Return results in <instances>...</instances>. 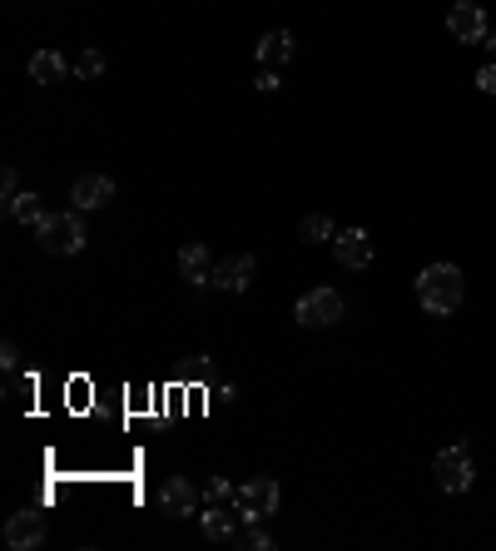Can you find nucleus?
I'll return each instance as SVG.
<instances>
[{"label":"nucleus","instance_id":"obj_9","mask_svg":"<svg viewBox=\"0 0 496 551\" xmlns=\"http://www.w3.org/2000/svg\"><path fill=\"white\" fill-rule=\"evenodd\" d=\"M333 259H338L343 269H368L372 264V234L368 229H338V239H333Z\"/></svg>","mask_w":496,"mask_h":551},{"label":"nucleus","instance_id":"obj_20","mask_svg":"<svg viewBox=\"0 0 496 551\" xmlns=\"http://www.w3.org/2000/svg\"><path fill=\"white\" fill-rule=\"evenodd\" d=\"M239 542H244V547H253V551H273V537H268V527H263V522H244Z\"/></svg>","mask_w":496,"mask_h":551},{"label":"nucleus","instance_id":"obj_3","mask_svg":"<svg viewBox=\"0 0 496 551\" xmlns=\"http://www.w3.org/2000/svg\"><path fill=\"white\" fill-rule=\"evenodd\" d=\"M432 477H437V487H442V492H452V497L472 492V482H477L472 452H467L462 442H457V447H442V452L432 457Z\"/></svg>","mask_w":496,"mask_h":551},{"label":"nucleus","instance_id":"obj_11","mask_svg":"<svg viewBox=\"0 0 496 551\" xmlns=\"http://www.w3.org/2000/svg\"><path fill=\"white\" fill-rule=\"evenodd\" d=\"M258 274V264H253V254H229L224 264H214V288H224V293H244L248 283Z\"/></svg>","mask_w":496,"mask_h":551},{"label":"nucleus","instance_id":"obj_1","mask_svg":"<svg viewBox=\"0 0 496 551\" xmlns=\"http://www.w3.org/2000/svg\"><path fill=\"white\" fill-rule=\"evenodd\" d=\"M417 303L432 313V318H447L467 303V278L457 264H427L417 274Z\"/></svg>","mask_w":496,"mask_h":551},{"label":"nucleus","instance_id":"obj_18","mask_svg":"<svg viewBox=\"0 0 496 551\" xmlns=\"http://www.w3.org/2000/svg\"><path fill=\"white\" fill-rule=\"evenodd\" d=\"M239 487H229V477H209L204 482V507H234Z\"/></svg>","mask_w":496,"mask_h":551},{"label":"nucleus","instance_id":"obj_13","mask_svg":"<svg viewBox=\"0 0 496 551\" xmlns=\"http://www.w3.org/2000/svg\"><path fill=\"white\" fill-rule=\"evenodd\" d=\"M30 80H35V85L70 80V60H65L60 50H35V55H30Z\"/></svg>","mask_w":496,"mask_h":551},{"label":"nucleus","instance_id":"obj_19","mask_svg":"<svg viewBox=\"0 0 496 551\" xmlns=\"http://www.w3.org/2000/svg\"><path fill=\"white\" fill-rule=\"evenodd\" d=\"M105 65H110V60H105V50H85V55L75 60V80H100V75H105Z\"/></svg>","mask_w":496,"mask_h":551},{"label":"nucleus","instance_id":"obj_10","mask_svg":"<svg viewBox=\"0 0 496 551\" xmlns=\"http://www.w3.org/2000/svg\"><path fill=\"white\" fill-rule=\"evenodd\" d=\"M5 542L15 551H35L45 542V517H40V512H15V517L5 522Z\"/></svg>","mask_w":496,"mask_h":551},{"label":"nucleus","instance_id":"obj_15","mask_svg":"<svg viewBox=\"0 0 496 551\" xmlns=\"http://www.w3.org/2000/svg\"><path fill=\"white\" fill-rule=\"evenodd\" d=\"M199 522H204V537L209 542H239V512L229 517V507H204Z\"/></svg>","mask_w":496,"mask_h":551},{"label":"nucleus","instance_id":"obj_14","mask_svg":"<svg viewBox=\"0 0 496 551\" xmlns=\"http://www.w3.org/2000/svg\"><path fill=\"white\" fill-rule=\"evenodd\" d=\"M293 60V35L288 30H268L263 40H258V65L263 70H278V65H288Z\"/></svg>","mask_w":496,"mask_h":551},{"label":"nucleus","instance_id":"obj_24","mask_svg":"<svg viewBox=\"0 0 496 551\" xmlns=\"http://www.w3.org/2000/svg\"><path fill=\"white\" fill-rule=\"evenodd\" d=\"M253 85L268 95V90H278V75H273V70H258V80H253Z\"/></svg>","mask_w":496,"mask_h":551},{"label":"nucleus","instance_id":"obj_23","mask_svg":"<svg viewBox=\"0 0 496 551\" xmlns=\"http://www.w3.org/2000/svg\"><path fill=\"white\" fill-rule=\"evenodd\" d=\"M0 363L15 373V368H20V348H15V343H5V348H0Z\"/></svg>","mask_w":496,"mask_h":551},{"label":"nucleus","instance_id":"obj_6","mask_svg":"<svg viewBox=\"0 0 496 551\" xmlns=\"http://www.w3.org/2000/svg\"><path fill=\"white\" fill-rule=\"evenodd\" d=\"M159 512L164 517H199L204 512V492L189 482V477H169L159 487Z\"/></svg>","mask_w":496,"mask_h":551},{"label":"nucleus","instance_id":"obj_4","mask_svg":"<svg viewBox=\"0 0 496 551\" xmlns=\"http://www.w3.org/2000/svg\"><path fill=\"white\" fill-rule=\"evenodd\" d=\"M278 482L273 477H248L244 487H239V497H234V512H239V522H268L273 512H278Z\"/></svg>","mask_w":496,"mask_h":551},{"label":"nucleus","instance_id":"obj_12","mask_svg":"<svg viewBox=\"0 0 496 551\" xmlns=\"http://www.w3.org/2000/svg\"><path fill=\"white\" fill-rule=\"evenodd\" d=\"M179 274L189 278L194 288L214 283V254H209L204 244H184V249H179Z\"/></svg>","mask_w":496,"mask_h":551},{"label":"nucleus","instance_id":"obj_5","mask_svg":"<svg viewBox=\"0 0 496 551\" xmlns=\"http://www.w3.org/2000/svg\"><path fill=\"white\" fill-rule=\"evenodd\" d=\"M293 318H298L303 328H333V323L343 318V293H338V288H308V293L298 298Z\"/></svg>","mask_w":496,"mask_h":551},{"label":"nucleus","instance_id":"obj_17","mask_svg":"<svg viewBox=\"0 0 496 551\" xmlns=\"http://www.w3.org/2000/svg\"><path fill=\"white\" fill-rule=\"evenodd\" d=\"M298 234H303L308 244H333V239H338V229H333L328 214H308V219L298 224Z\"/></svg>","mask_w":496,"mask_h":551},{"label":"nucleus","instance_id":"obj_25","mask_svg":"<svg viewBox=\"0 0 496 551\" xmlns=\"http://www.w3.org/2000/svg\"><path fill=\"white\" fill-rule=\"evenodd\" d=\"M482 45H487V50H492V60H496V35H492V30H487V40H482Z\"/></svg>","mask_w":496,"mask_h":551},{"label":"nucleus","instance_id":"obj_16","mask_svg":"<svg viewBox=\"0 0 496 551\" xmlns=\"http://www.w3.org/2000/svg\"><path fill=\"white\" fill-rule=\"evenodd\" d=\"M5 214H10L15 224H25V229H35V224H40V219H45L50 209L40 204V194H30V189H20V194H10V199H5Z\"/></svg>","mask_w":496,"mask_h":551},{"label":"nucleus","instance_id":"obj_7","mask_svg":"<svg viewBox=\"0 0 496 551\" xmlns=\"http://www.w3.org/2000/svg\"><path fill=\"white\" fill-rule=\"evenodd\" d=\"M447 30H452V40H462V45H482V40H487V10H482L477 0H457V5L447 10Z\"/></svg>","mask_w":496,"mask_h":551},{"label":"nucleus","instance_id":"obj_8","mask_svg":"<svg viewBox=\"0 0 496 551\" xmlns=\"http://www.w3.org/2000/svg\"><path fill=\"white\" fill-rule=\"evenodd\" d=\"M110 199H115V179H110V174H80V179H75V189H70V204H75L80 214L105 209Z\"/></svg>","mask_w":496,"mask_h":551},{"label":"nucleus","instance_id":"obj_22","mask_svg":"<svg viewBox=\"0 0 496 551\" xmlns=\"http://www.w3.org/2000/svg\"><path fill=\"white\" fill-rule=\"evenodd\" d=\"M0 194H5V199L20 194V174H15V169H0Z\"/></svg>","mask_w":496,"mask_h":551},{"label":"nucleus","instance_id":"obj_2","mask_svg":"<svg viewBox=\"0 0 496 551\" xmlns=\"http://www.w3.org/2000/svg\"><path fill=\"white\" fill-rule=\"evenodd\" d=\"M35 239H40V249L45 254H80L85 249V219H80V209L70 204V209H55V214H45L40 224H35Z\"/></svg>","mask_w":496,"mask_h":551},{"label":"nucleus","instance_id":"obj_21","mask_svg":"<svg viewBox=\"0 0 496 551\" xmlns=\"http://www.w3.org/2000/svg\"><path fill=\"white\" fill-rule=\"evenodd\" d=\"M477 85H482L487 95H496V60H487V65L477 70Z\"/></svg>","mask_w":496,"mask_h":551}]
</instances>
